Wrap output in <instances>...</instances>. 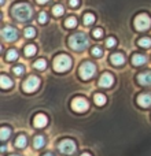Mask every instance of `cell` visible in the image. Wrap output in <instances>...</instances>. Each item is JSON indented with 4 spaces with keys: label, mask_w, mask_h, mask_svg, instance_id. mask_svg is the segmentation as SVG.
<instances>
[{
    "label": "cell",
    "mask_w": 151,
    "mask_h": 156,
    "mask_svg": "<svg viewBox=\"0 0 151 156\" xmlns=\"http://www.w3.org/2000/svg\"><path fill=\"white\" fill-rule=\"evenodd\" d=\"M48 123V118H47L44 114H37L35 116V126L36 127H44Z\"/></svg>",
    "instance_id": "obj_14"
},
{
    "label": "cell",
    "mask_w": 151,
    "mask_h": 156,
    "mask_svg": "<svg viewBox=\"0 0 151 156\" xmlns=\"http://www.w3.org/2000/svg\"><path fill=\"white\" fill-rule=\"evenodd\" d=\"M92 55L96 58H100L103 56V49L99 48V47H95V48H92Z\"/></svg>",
    "instance_id": "obj_30"
},
{
    "label": "cell",
    "mask_w": 151,
    "mask_h": 156,
    "mask_svg": "<svg viewBox=\"0 0 151 156\" xmlns=\"http://www.w3.org/2000/svg\"><path fill=\"white\" fill-rule=\"evenodd\" d=\"M88 44L89 40L87 37V34H84V33H74L69 37V45L74 51H84L88 47Z\"/></svg>",
    "instance_id": "obj_2"
},
{
    "label": "cell",
    "mask_w": 151,
    "mask_h": 156,
    "mask_svg": "<svg viewBox=\"0 0 151 156\" xmlns=\"http://www.w3.org/2000/svg\"><path fill=\"white\" fill-rule=\"evenodd\" d=\"M33 66H35L37 70H44V69L47 67V62L44 59H39V60H36Z\"/></svg>",
    "instance_id": "obj_27"
},
{
    "label": "cell",
    "mask_w": 151,
    "mask_h": 156,
    "mask_svg": "<svg viewBox=\"0 0 151 156\" xmlns=\"http://www.w3.org/2000/svg\"><path fill=\"white\" fill-rule=\"evenodd\" d=\"M2 37L8 43H13L18 38V30L14 26H4L2 29Z\"/></svg>",
    "instance_id": "obj_8"
},
{
    "label": "cell",
    "mask_w": 151,
    "mask_h": 156,
    "mask_svg": "<svg viewBox=\"0 0 151 156\" xmlns=\"http://www.w3.org/2000/svg\"><path fill=\"white\" fill-rule=\"evenodd\" d=\"M65 26L69 27V29H72V27L77 26V19H76L74 16H69V18L65 21Z\"/></svg>",
    "instance_id": "obj_25"
},
{
    "label": "cell",
    "mask_w": 151,
    "mask_h": 156,
    "mask_svg": "<svg viewBox=\"0 0 151 156\" xmlns=\"http://www.w3.org/2000/svg\"><path fill=\"white\" fill-rule=\"evenodd\" d=\"M94 22H95V15L94 14L88 12V14L84 15V25H85V26H91Z\"/></svg>",
    "instance_id": "obj_21"
},
{
    "label": "cell",
    "mask_w": 151,
    "mask_h": 156,
    "mask_svg": "<svg viewBox=\"0 0 151 156\" xmlns=\"http://www.w3.org/2000/svg\"><path fill=\"white\" fill-rule=\"evenodd\" d=\"M94 100H95V104L96 105H105L106 104V96L102 93H96L94 96Z\"/></svg>",
    "instance_id": "obj_20"
},
{
    "label": "cell",
    "mask_w": 151,
    "mask_h": 156,
    "mask_svg": "<svg viewBox=\"0 0 151 156\" xmlns=\"http://www.w3.org/2000/svg\"><path fill=\"white\" fill-rule=\"evenodd\" d=\"M92 36H94L95 38H102L103 37V30L100 29V27H96V29L92 32Z\"/></svg>",
    "instance_id": "obj_32"
},
{
    "label": "cell",
    "mask_w": 151,
    "mask_h": 156,
    "mask_svg": "<svg viewBox=\"0 0 151 156\" xmlns=\"http://www.w3.org/2000/svg\"><path fill=\"white\" fill-rule=\"evenodd\" d=\"M95 71H96V66H95L94 63L84 62L83 65L80 66L78 73H80V77L83 78V80H89V78H92L95 76Z\"/></svg>",
    "instance_id": "obj_5"
},
{
    "label": "cell",
    "mask_w": 151,
    "mask_h": 156,
    "mask_svg": "<svg viewBox=\"0 0 151 156\" xmlns=\"http://www.w3.org/2000/svg\"><path fill=\"white\" fill-rule=\"evenodd\" d=\"M50 0H37V3L39 4H46V3H48Z\"/></svg>",
    "instance_id": "obj_35"
},
{
    "label": "cell",
    "mask_w": 151,
    "mask_h": 156,
    "mask_svg": "<svg viewBox=\"0 0 151 156\" xmlns=\"http://www.w3.org/2000/svg\"><path fill=\"white\" fill-rule=\"evenodd\" d=\"M72 67V58L68 55H58L54 59V70L58 73L68 71Z\"/></svg>",
    "instance_id": "obj_3"
},
{
    "label": "cell",
    "mask_w": 151,
    "mask_h": 156,
    "mask_svg": "<svg viewBox=\"0 0 151 156\" xmlns=\"http://www.w3.org/2000/svg\"><path fill=\"white\" fill-rule=\"evenodd\" d=\"M39 86H40V78L36 76H30V77H28V80L24 82L22 89H24L26 93H32V92L37 90Z\"/></svg>",
    "instance_id": "obj_6"
},
{
    "label": "cell",
    "mask_w": 151,
    "mask_h": 156,
    "mask_svg": "<svg viewBox=\"0 0 151 156\" xmlns=\"http://www.w3.org/2000/svg\"><path fill=\"white\" fill-rule=\"evenodd\" d=\"M13 16L19 22H28L33 15V10L28 3H17L11 10Z\"/></svg>",
    "instance_id": "obj_1"
},
{
    "label": "cell",
    "mask_w": 151,
    "mask_h": 156,
    "mask_svg": "<svg viewBox=\"0 0 151 156\" xmlns=\"http://www.w3.org/2000/svg\"><path fill=\"white\" fill-rule=\"evenodd\" d=\"M58 149L65 155H72L76 151V143L73 140L66 138V140H62L59 144H58Z\"/></svg>",
    "instance_id": "obj_7"
},
{
    "label": "cell",
    "mask_w": 151,
    "mask_h": 156,
    "mask_svg": "<svg viewBox=\"0 0 151 156\" xmlns=\"http://www.w3.org/2000/svg\"><path fill=\"white\" fill-rule=\"evenodd\" d=\"M10 156H19V155H10Z\"/></svg>",
    "instance_id": "obj_38"
},
{
    "label": "cell",
    "mask_w": 151,
    "mask_h": 156,
    "mask_svg": "<svg viewBox=\"0 0 151 156\" xmlns=\"http://www.w3.org/2000/svg\"><path fill=\"white\" fill-rule=\"evenodd\" d=\"M69 3H70L72 7H78L80 5V0H69Z\"/></svg>",
    "instance_id": "obj_34"
},
{
    "label": "cell",
    "mask_w": 151,
    "mask_h": 156,
    "mask_svg": "<svg viewBox=\"0 0 151 156\" xmlns=\"http://www.w3.org/2000/svg\"><path fill=\"white\" fill-rule=\"evenodd\" d=\"M41 156H54V155H52L51 152H48V154H44V155H41Z\"/></svg>",
    "instance_id": "obj_36"
},
{
    "label": "cell",
    "mask_w": 151,
    "mask_h": 156,
    "mask_svg": "<svg viewBox=\"0 0 151 156\" xmlns=\"http://www.w3.org/2000/svg\"><path fill=\"white\" fill-rule=\"evenodd\" d=\"M6 59H7L8 62H14V60L18 59V52H17V49H8L7 55H6Z\"/></svg>",
    "instance_id": "obj_19"
},
{
    "label": "cell",
    "mask_w": 151,
    "mask_h": 156,
    "mask_svg": "<svg viewBox=\"0 0 151 156\" xmlns=\"http://www.w3.org/2000/svg\"><path fill=\"white\" fill-rule=\"evenodd\" d=\"M113 83H114V77L110 73L102 74V77L99 80V86H102V88H110Z\"/></svg>",
    "instance_id": "obj_10"
},
{
    "label": "cell",
    "mask_w": 151,
    "mask_h": 156,
    "mask_svg": "<svg viewBox=\"0 0 151 156\" xmlns=\"http://www.w3.org/2000/svg\"><path fill=\"white\" fill-rule=\"evenodd\" d=\"M138 81L140 85L149 86L151 85V71H144V73H140L138 76Z\"/></svg>",
    "instance_id": "obj_12"
},
{
    "label": "cell",
    "mask_w": 151,
    "mask_h": 156,
    "mask_svg": "<svg viewBox=\"0 0 151 156\" xmlns=\"http://www.w3.org/2000/svg\"><path fill=\"white\" fill-rule=\"evenodd\" d=\"M0 86H2L3 89H8L13 86V81H11L7 76L2 74V76H0Z\"/></svg>",
    "instance_id": "obj_16"
},
{
    "label": "cell",
    "mask_w": 151,
    "mask_h": 156,
    "mask_svg": "<svg viewBox=\"0 0 151 156\" xmlns=\"http://www.w3.org/2000/svg\"><path fill=\"white\" fill-rule=\"evenodd\" d=\"M11 134V130L8 129V127H2V130H0V138H2L3 141H6L8 138V136Z\"/></svg>",
    "instance_id": "obj_26"
},
{
    "label": "cell",
    "mask_w": 151,
    "mask_h": 156,
    "mask_svg": "<svg viewBox=\"0 0 151 156\" xmlns=\"http://www.w3.org/2000/svg\"><path fill=\"white\" fill-rule=\"evenodd\" d=\"M36 51H37V48H36L33 44H29V45L25 47V55H26V56H33V55L36 54Z\"/></svg>",
    "instance_id": "obj_22"
},
{
    "label": "cell",
    "mask_w": 151,
    "mask_h": 156,
    "mask_svg": "<svg viewBox=\"0 0 151 156\" xmlns=\"http://www.w3.org/2000/svg\"><path fill=\"white\" fill-rule=\"evenodd\" d=\"M88 107L89 104L84 97H76V99L72 100V110L76 111V112H84V111L88 110Z\"/></svg>",
    "instance_id": "obj_9"
},
{
    "label": "cell",
    "mask_w": 151,
    "mask_h": 156,
    "mask_svg": "<svg viewBox=\"0 0 151 156\" xmlns=\"http://www.w3.org/2000/svg\"><path fill=\"white\" fill-rule=\"evenodd\" d=\"M147 62V58L144 55H140V54H135L132 56V63L135 66H142Z\"/></svg>",
    "instance_id": "obj_15"
},
{
    "label": "cell",
    "mask_w": 151,
    "mask_h": 156,
    "mask_svg": "<svg viewBox=\"0 0 151 156\" xmlns=\"http://www.w3.org/2000/svg\"><path fill=\"white\" fill-rule=\"evenodd\" d=\"M116 44H117V41L114 37H109L107 40H106V47H107V48H113V47H116Z\"/></svg>",
    "instance_id": "obj_31"
},
{
    "label": "cell",
    "mask_w": 151,
    "mask_h": 156,
    "mask_svg": "<svg viewBox=\"0 0 151 156\" xmlns=\"http://www.w3.org/2000/svg\"><path fill=\"white\" fill-rule=\"evenodd\" d=\"M24 34H25V37H28V38L35 37L36 36V29L35 27H26V29L24 30Z\"/></svg>",
    "instance_id": "obj_28"
},
{
    "label": "cell",
    "mask_w": 151,
    "mask_h": 156,
    "mask_svg": "<svg viewBox=\"0 0 151 156\" xmlns=\"http://www.w3.org/2000/svg\"><path fill=\"white\" fill-rule=\"evenodd\" d=\"M47 21H48V15H47V12L41 11V12L39 14V22H40V23H47Z\"/></svg>",
    "instance_id": "obj_29"
},
{
    "label": "cell",
    "mask_w": 151,
    "mask_h": 156,
    "mask_svg": "<svg viewBox=\"0 0 151 156\" xmlns=\"http://www.w3.org/2000/svg\"><path fill=\"white\" fill-rule=\"evenodd\" d=\"M138 44L140 47H143V48H150V47H151V38L143 37V38H140V40L138 41Z\"/></svg>",
    "instance_id": "obj_24"
},
{
    "label": "cell",
    "mask_w": 151,
    "mask_h": 156,
    "mask_svg": "<svg viewBox=\"0 0 151 156\" xmlns=\"http://www.w3.org/2000/svg\"><path fill=\"white\" fill-rule=\"evenodd\" d=\"M26 144H28V138H26V136L25 134H21V136H18V138L15 140V147L17 148H25L26 147Z\"/></svg>",
    "instance_id": "obj_17"
},
{
    "label": "cell",
    "mask_w": 151,
    "mask_h": 156,
    "mask_svg": "<svg viewBox=\"0 0 151 156\" xmlns=\"http://www.w3.org/2000/svg\"><path fill=\"white\" fill-rule=\"evenodd\" d=\"M138 103L140 107H150L151 105V94L150 93H142L138 96Z\"/></svg>",
    "instance_id": "obj_11"
},
{
    "label": "cell",
    "mask_w": 151,
    "mask_h": 156,
    "mask_svg": "<svg viewBox=\"0 0 151 156\" xmlns=\"http://www.w3.org/2000/svg\"><path fill=\"white\" fill-rule=\"evenodd\" d=\"M133 23H135V27L138 30H140V32H144V30L150 29L151 26V18L147 14H139L138 16L135 18V21H133Z\"/></svg>",
    "instance_id": "obj_4"
},
{
    "label": "cell",
    "mask_w": 151,
    "mask_h": 156,
    "mask_svg": "<svg viewBox=\"0 0 151 156\" xmlns=\"http://www.w3.org/2000/svg\"><path fill=\"white\" fill-rule=\"evenodd\" d=\"M33 145H35L36 149H39V148H41V147H44V145H46V138H44L41 134L36 136L35 140H33Z\"/></svg>",
    "instance_id": "obj_18"
},
{
    "label": "cell",
    "mask_w": 151,
    "mask_h": 156,
    "mask_svg": "<svg viewBox=\"0 0 151 156\" xmlns=\"http://www.w3.org/2000/svg\"><path fill=\"white\" fill-rule=\"evenodd\" d=\"M13 70H14V73H15L17 76H22V74L25 73V67H24V66H15Z\"/></svg>",
    "instance_id": "obj_33"
},
{
    "label": "cell",
    "mask_w": 151,
    "mask_h": 156,
    "mask_svg": "<svg viewBox=\"0 0 151 156\" xmlns=\"http://www.w3.org/2000/svg\"><path fill=\"white\" fill-rule=\"evenodd\" d=\"M81 156H91V155H89V154H83Z\"/></svg>",
    "instance_id": "obj_37"
},
{
    "label": "cell",
    "mask_w": 151,
    "mask_h": 156,
    "mask_svg": "<svg viewBox=\"0 0 151 156\" xmlns=\"http://www.w3.org/2000/svg\"><path fill=\"white\" fill-rule=\"evenodd\" d=\"M110 60H111V63H113L114 66H121V65H124L125 63V56L121 54V52H116V54L111 55Z\"/></svg>",
    "instance_id": "obj_13"
},
{
    "label": "cell",
    "mask_w": 151,
    "mask_h": 156,
    "mask_svg": "<svg viewBox=\"0 0 151 156\" xmlns=\"http://www.w3.org/2000/svg\"><path fill=\"white\" fill-rule=\"evenodd\" d=\"M63 12H65V8H63V5L57 4V5H54V7H52V14H54L55 16H61Z\"/></svg>",
    "instance_id": "obj_23"
}]
</instances>
